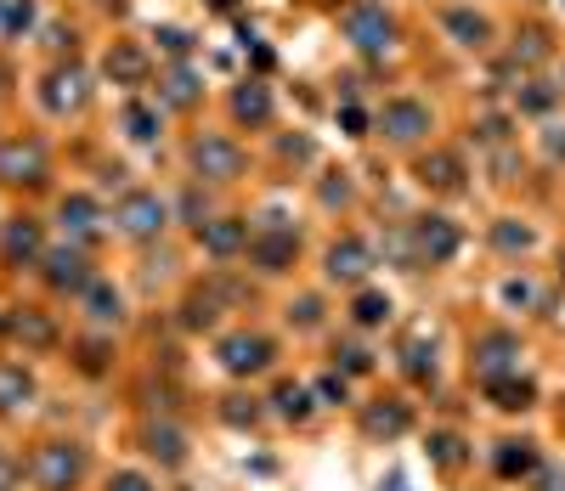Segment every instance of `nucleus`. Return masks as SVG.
<instances>
[{
	"label": "nucleus",
	"instance_id": "a211bd4d",
	"mask_svg": "<svg viewBox=\"0 0 565 491\" xmlns=\"http://www.w3.org/2000/svg\"><path fill=\"white\" fill-rule=\"evenodd\" d=\"M35 402V373L23 362H0V412H23Z\"/></svg>",
	"mask_w": 565,
	"mask_h": 491
},
{
	"label": "nucleus",
	"instance_id": "49530a36",
	"mask_svg": "<svg viewBox=\"0 0 565 491\" xmlns=\"http://www.w3.org/2000/svg\"><path fill=\"white\" fill-rule=\"evenodd\" d=\"M0 491H7V486H0Z\"/></svg>",
	"mask_w": 565,
	"mask_h": 491
},
{
	"label": "nucleus",
	"instance_id": "0eeeda50",
	"mask_svg": "<svg viewBox=\"0 0 565 491\" xmlns=\"http://www.w3.org/2000/svg\"><path fill=\"white\" fill-rule=\"evenodd\" d=\"M0 260H7V266H40L46 260V238H40L35 215H12L7 220V232H0Z\"/></svg>",
	"mask_w": 565,
	"mask_h": 491
},
{
	"label": "nucleus",
	"instance_id": "412c9836",
	"mask_svg": "<svg viewBox=\"0 0 565 491\" xmlns=\"http://www.w3.org/2000/svg\"><path fill=\"white\" fill-rule=\"evenodd\" d=\"M419 181L436 187V192H458V187H463V158H458V153H429V158H419Z\"/></svg>",
	"mask_w": 565,
	"mask_h": 491
},
{
	"label": "nucleus",
	"instance_id": "f704fd0d",
	"mask_svg": "<svg viewBox=\"0 0 565 491\" xmlns=\"http://www.w3.org/2000/svg\"><path fill=\"white\" fill-rule=\"evenodd\" d=\"M317 396H322V407H345V396H351V384H345V379H334V373H328V379H317Z\"/></svg>",
	"mask_w": 565,
	"mask_h": 491
},
{
	"label": "nucleus",
	"instance_id": "473e14b6",
	"mask_svg": "<svg viewBox=\"0 0 565 491\" xmlns=\"http://www.w3.org/2000/svg\"><path fill=\"white\" fill-rule=\"evenodd\" d=\"M402 356H408V373H413V379H429V373H436V345L424 350V339H408Z\"/></svg>",
	"mask_w": 565,
	"mask_h": 491
},
{
	"label": "nucleus",
	"instance_id": "7c9ffc66",
	"mask_svg": "<svg viewBox=\"0 0 565 491\" xmlns=\"http://www.w3.org/2000/svg\"><path fill=\"white\" fill-rule=\"evenodd\" d=\"M447 28L458 35V46H481L486 40V17H475V12H447Z\"/></svg>",
	"mask_w": 565,
	"mask_h": 491
},
{
	"label": "nucleus",
	"instance_id": "ddd939ff",
	"mask_svg": "<svg viewBox=\"0 0 565 491\" xmlns=\"http://www.w3.org/2000/svg\"><path fill=\"white\" fill-rule=\"evenodd\" d=\"M345 35H351L362 51H385V46H390V17H385V7H351V12H345Z\"/></svg>",
	"mask_w": 565,
	"mask_h": 491
},
{
	"label": "nucleus",
	"instance_id": "393cba45",
	"mask_svg": "<svg viewBox=\"0 0 565 491\" xmlns=\"http://www.w3.org/2000/svg\"><path fill=\"white\" fill-rule=\"evenodd\" d=\"M232 113H238L244 124H266V119H272V96H266V85H244L238 96H232Z\"/></svg>",
	"mask_w": 565,
	"mask_h": 491
},
{
	"label": "nucleus",
	"instance_id": "9d476101",
	"mask_svg": "<svg viewBox=\"0 0 565 491\" xmlns=\"http://www.w3.org/2000/svg\"><path fill=\"white\" fill-rule=\"evenodd\" d=\"M249 220L244 215H215V220H204L198 226V243H204L215 260H238V254H249Z\"/></svg>",
	"mask_w": 565,
	"mask_h": 491
},
{
	"label": "nucleus",
	"instance_id": "a18cd8bd",
	"mask_svg": "<svg viewBox=\"0 0 565 491\" xmlns=\"http://www.w3.org/2000/svg\"><path fill=\"white\" fill-rule=\"evenodd\" d=\"M215 7H232V0H215Z\"/></svg>",
	"mask_w": 565,
	"mask_h": 491
},
{
	"label": "nucleus",
	"instance_id": "c03bdc74",
	"mask_svg": "<svg viewBox=\"0 0 565 491\" xmlns=\"http://www.w3.org/2000/svg\"><path fill=\"white\" fill-rule=\"evenodd\" d=\"M7 327H12V316H7V311H0V334H7Z\"/></svg>",
	"mask_w": 565,
	"mask_h": 491
},
{
	"label": "nucleus",
	"instance_id": "aec40b11",
	"mask_svg": "<svg viewBox=\"0 0 565 491\" xmlns=\"http://www.w3.org/2000/svg\"><path fill=\"white\" fill-rule=\"evenodd\" d=\"M96 220H103L96 199H85V192H74V199H62V232H69L74 243H91V238H96Z\"/></svg>",
	"mask_w": 565,
	"mask_h": 491
},
{
	"label": "nucleus",
	"instance_id": "7ed1b4c3",
	"mask_svg": "<svg viewBox=\"0 0 565 491\" xmlns=\"http://www.w3.org/2000/svg\"><path fill=\"white\" fill-rule=\"evenodd\" d=\"M46 288L51 294H85V283L96 277L91 272V254L80 249V243H62V249H46Z\"/></svg>",
	"mask_w": 565,
	"mask_h": 491
},
{
	"label": "nucleus",
	"instance_id": "ea45409f",
	"mask_svg": "<svg viewBox=\"0 0 565 491\" xmlns=\"http://www.w3.org/2000/svg\"><path fill=\"white\" fill-rule=\"evenodd\" d=\"M497 243H504V249H526L531 232H526V226H520V232H515V226H497Z\"/></svg>",
	"mask_w": 565,
	"mask_h": 491
},
{
	"label": "nucleus",
	"instance_id": "39448f33",
	"mask_svg": "<svg viewBox=\"0 0 565 491\" xmlns=\"http://www.w3.org/2000/svg\"><path fill=\"white\" fill-rule=\"evenodd\" d=\"M0 181L7 187H40L46 181V147L40 142H0Z\"/></svg>",
	"mask_w": 565,
	"mask_h": 491
},
{
	"label": "nucleus",
	"instance_id": "423d86ee",
	"mask_svg": "<svg viewBox=\"0 0 565 491\" xmlns=\"http://www.w3.org/2000/svg\"><path fill=\"white\" fill-rule=\"evenodd\" d=\"M470 362H475V379H481V384L509 379V373H520V339H515V334H481Z\"/></svg>",
	"mask_w": 565,
	"mask_h": 491
},
{
	"label": "nucleus",
	"instance_id": "f3484780",
	"mask_svg": "<svg viewBox=\"0 0 565 491\" xmlns=\"http://www.w3.org/2000/svg\"><path fill=\"white\" fill-rule=\"evenodd\" d=\"M492 469H497V480H526V475H538V446H531V441H497Z\"/></svg>",
	"mask_w": 565,
	"mask_h": 491
},
{
	"label": "nucleus",
	"instance_id": "37998d69",
	"mask_svg": "<svg viewBox=\"0 0 565 491\" xmlns=\"http://www.w3.org/2000/svg\"><path fill=\"white\" fill-rule=\"evenodd\" d=\"M301 327H317V300H301Z\"/></svg>",
	"mask_w": 565,
	"mask_h": 491
},
{
	"label": "nucleus",
	"instance_id": "58836bf2",
	"mask_svg": "<svg viewBox=\"0 0 565 491\" xmlns=\"http://www.w3.org/2000/svg\"><path fill=\"white\" fill-rule=\"evenodd\" d=\"M538 491H565V469H554V464H538Z\"/></svg>",
	"mask_w": 565,
	"mask_h": 491
},
{
	"label": "nucleus",
	"instance_id": "4be33fe9",
	"mask_svg": "<svg viewBox=\"0 0 565 491\" xmlns=\"http://www.w3.org/2000/svg\"><path fill=\"white\" fill-rule=\"evenodd\" d=\"M486 396H492V407H497V412H526L531 402H538V384L520 379V373H509V379H492V384H486Z\"/></svg>",
	"mask_w": 565,
	"mask_h": 491
},
{
	"label": "nucleus",
	"instance_id": "1a4fd4ad",
	"mask_svg": "<svg viewBox=\"0 0 565 491\" xmlns=\"http://www.w3.org/2000/svg\"><path fill=\"white\" fill-rule=\"evenodd\" d=\"M192 170L210 176V181H238L244 176V153H238V142H226V136H198L192 142Z\"/></svg>",
	"mask_w": 565,
	"mask_h": 491
},
{
	"label": "nucleus",
	"instance_id": "e433bc0d",
	"mask_svg": "<svg viewBox=\"0 0 565 491\" xmlns=\"http://www.w3.org/2000/svg\"><path fill=\"white\" fill-rule=\"evenodd\" d=\"M108 491H153V480H148V475H137V469H119V475L108 480Z\"/></svg>",
	"mask_w": 565,
	"mask_h": 491
},
{
	"label": "nucleus",
	"instance_id": "b1692460",
	"mask_svg": "<svg viewBox=\"0 0 565 491\" xmlns=\"http://www.w3.org/2000/svg\"><path fill=\"white\" fill-rule=\"evenodd\" d=\"M12 334L28 339L35 350H51V345H57V327H51L46 311H17V316H12Z\"/></svg>",
	"mask_w": 565,
	"mask_h": 491
},
{
	"label": "nucleus",
	"instance_id": "4c0bfd02",
	"mask_svg": "<svg viewBox=\"0 0 565 491\" xmlns=\"http://www.w3.org/2000/svg\"><path fill=\"white\" fill-rule=\"evenodd\" d=\"M515 57H526V62H543V57H549V46H543V35H538V28H531V35H520Z\"/></svg>",
	"mask_w": 565,
	"mask_h": 491
},
{
	"label": "nucleus",
	"instance_id": "a878e982",
	"mask_svg": "<svg viewBox=\"0 0 565 491\" xmlns=\"http://www.w3.org/2000/svg\"><path fill=\"white\" fill-rule=\"evenodd\" d=\"M108 74L125 80V85H142V80H148V57H142L137 46H114V51H108Z\"/></svg>",
	"mask_w": 565,
	"mask_h": 491
},
{
	"label": "nucleus",
	"instance_id": "20e7f679",
	"mask_svg": "<svg viewBox=\"0 0 565 491\" xmlns=\"http://www.w3.org/2000/svg\"><path fill=\"white\" fill-rule=\"evenodd\" d=\"M114 220H119V232H125V238H158V232H164V220H170V209H164L158 192H130V199H119Z\"/></svg>",
	"mask_w": 565,
	"mask_h": 491
},
{
	"label": "nucleus",
	"instance_id": "c9c22d12",
	"mask_svg": "<svg viewBox=\"0 0 565 491\" xmlns=\"http://www.w3.org/2000/svg\"><path fill=\"white\" fill-rule=\"evenodd\" d=\"M334 356L345 362V373H368V368H374V356L362 350V345H345V350H334Z\"/></svg>",
	"mask_w": 565,
	"mask_h": 491
},
{
	"label": "nucleus",
	"instance_id": "bb28decb",
	"mask_svg": "<svg viewBox=\"0 0 565 491\" xmlns=\"http://www.w3.org/2000/svg\"><path fill=\"white\" fill-rule=\"evenodd\" d=\"M351 322H356V327H379V322H390V294L362 288V294H356V306H351Z\"/></svg>",
	"mask_w": 565,
	"mask_h": 491
},
{
	"label": "nucleus",
	"instance_id": "72a5a7b5",
	"mask_svg": "<svg viewBox=\"0 0 565 491\" xmlns=\"http://www.w3.org/2000/svg\"><path fill=\"white\" fill-rule=\"evenodd\" d=\"M164 96H170V103H176V108H187V103H192V96H198V80H192L187 69H176L170 80H164Z\"/></svg>",
	"mask_w": 565,
	"mask_h": 491
},
{
	"label": "nucleus",
	"instance_id": "6ab92c4d",
	"mask_svg": "<svg viewBox=\"0 0 565 491\" xmlns=\"http://www.w3.org/2000/svg\"><path fill=\"white\" fill-rule=\"evenodd\" d=\"M408 423H413V412H408L402 402H374L368 412H362V430H368V435H379V441L408 435Z\"/></svg>",
	"mask_w": 565,
	"mask_h": 491
},
{
	"label": "nucleus",
	"instance_id": "2eb2a0df",
	"mask_svg": "<svg viewBox=\"0 0 565 491\" xmlns=\"http://www.w3.org/2000/svg\"><path fill=\"white\" fill-rule=\"evenodd\" d=\"M142 452L158 457L164 469H181L187 464V435L176 430V423H148V430H142Z\"/></svg>",
	"mask_w": 565,
	"mask_h": 491
},
{
	"label": "nucleus",
	"instance_id": "4468645a",
	"mask_svg": "<svg viewBox=\"0 0 565 491\" xmlns=\"http://www.w3.org/2000/svg\"><path fill=\"white\" fill-rule=\"evenodd\" d=\"M379 130H385L390 142H419L424 130H429V108L424 103H385Z\"/></svg>",
	"mask_w": 565,
	"mask_h": 491
},
{
	"label": "nucleus",
	"instance_id": "f03ea898",
	"mask_svg": "<svg viewBox=\"0 0 565 491\" xmlns=\"http://www.w3.org/2000/svg\"><path fill=\"white\" fill-rule=\"evenodd\" d=\"M215 356H221V368L232 373V379H255V373H266L278 362V345L266 339V334H226L221 345H215Z\"/></svg>",
	"mask_w": 565,
	"mask_h": 491
},
{
	"label": "nucleus",
	"instance_id": "2f4dec72",
	"mask_svg": "<svg viewBox=\"0 0 565 491\" xmlns=\"http://www.w3.org/2000/svg\"><path fill=\"white\" fill-rule=\"evenodd\" d=\"M429 457H436L442 469H458L470 452H463V441H458V435H429Z\"/></svg>",
	"mask_w": 565,
	"mask_h": 491
},
{
	"label": "nucleus",
	"instance_id": "f257e3e1",
	"mask_svg": "<svg viewBox=\"0 0 565 491\" xmlns=\"http://www.w3.org/2000/svg\"><path fill=\"white\" fill-rule=\"evenodd\" d=\"M28 480H35L40 491H74L85 480V446H74V441L35 446V457H28Z\"/></svg>",
	"mask_w": 565,
	"mask_h": 491
},
{
	"label": "nucleus",
	"instance_id": "5701e85b",
	"mask_svg": "<svg viewBox=\"0 0 565 491\" xmlns=\"http://www.w3.org/2000/svg\"><path fill=\"white\" fill-rule=\"evenodd\" d=\"M85 103V74L80 69H57L51 80H46V108L51 113H69V108H80Z\"/></svg>",
	"mask_w": 565,
	"mask_h": 491
},
{
	"label": "nucleus",
	"instance_id": "a19ab883",
	"mask_svg": "<svg viewBox=\"0 0 565 491\" xmlns=\"http://www.w3.org/2000/svg\"><path fill=\"white\" fill-rule=\"evenodd\" d=\"M509 300H515V306H531V300H538V288H531V283H509Z\"/></svg>",
	"mask_w": 565,
	"mask_h": 491
},
{
	"label": "nucleus",
	"instance_id": "9b49d317",
	"mask_svg": "<svg viewBox=\"0 0 565 491\" xmlns=\"http://www.w3.org/2000/svg\"><path fill=\"white\" fill-rule=\"evenodd\" d=\"M328 283H345V288H356V283H368V272H374V249L362 243V238H340L334 249H328Z\"/></svg>",
	"mask_w": 565,
	"mask_h": 491
},
{
	"label": "nucleus",
	"instance_id": "c756f323",
	"mask_svg": "<svg viewBox=\"0 0 565 491\" xmlns=\"http://www.w3.org/2000/svg\"><path fill=\"white\" fill-rule=\"evenodd\" d=\"M221 418L232 423V430H255V423H260V402L255 396H226Z\"/></svg>",
	"mask_w": 565,
	"mask_h": 491
},
{
	"label": "nucleus",
	"instance_id": "dca6fc26",
	"mask_svg": "<svg viewBox=\"0 0 565 491\" xmlns=\"http://www.w3.org/2000/svg\"><path fill=\"white\" fill-rule=\"evenodd\" d=\"M80 306H85V316H91L96 327H108V322L125 316V300H119V288H114L108 277H91L85 294H80Z\"/></svg>",
	"mask_w": 565,
	"mask_h": 491
},
{
	"label": "nucleus",
	"instance_id": "c85d7f7f",
	"mask_svg": "<svg viewBox=\"0 0 565 491\" xmlns=\"http://www.w3.org/2000/svg\"><path fill=\"white\" fill-rule=\"evenodd\" d=\"M125 130H130V142H153L158 136V113L148 103H130L125 108Z\"/></svg>",
	"mask_w": 565,
	"mask_h": 491
},
{
	"label": "nucleus",
	"instance_id": "79ce46f5",
	"mask_svg": "<svg viewBox=\"0 0 565 491\" xmlns=\"http://www.w3.org/2000/svg\"><path fill=\"white\" fill-rule=\"evenodd\" d=\"M158 40H164V46H170V51H187V46H192V40L181 35V28H164V35H158Z\"/></svg>",
	"mask_w": 565,
	"mask_h": 491
},
{
	"label": "nucleus",
	"instance_id": "6e6552de",
	"mask_svg": "<svg viewBox=\"0 0 565 491\" xmlns=\"http://www.w3.org/2000/svg\"><path fill=\"white\" fill-rule=\"evenodd\" d=\"M458 226L447 220V215H424V220H413V254L424 260V266H447V260L458 254Z\"/></svg>",
	"mask_w": 565,
	"mask_h": 491
},
{
	"label": "nucleus",
	"instance_id": "f8f14e48",
	"mask_svg": "<svg viewBox=\"0 0 565 491\" xmlns=\"http://www.w3.org/2000/svg\"><path fill=\"white\" fill-rule=\"evenodd\" d=\"M294 254H301V238H294L289 226H266V232L249 238V260L260 272H289Z\"/></svg>",
	"mask_w": 565,
	"mask_h": 491
},
{
	"label": "nucleus",
	"instance_id": "cd10ccee",
	"mask_svg": "<svg viewBox=\"0 0 565 491\" xmlns=\"http://www.w3.org/2000/svg\"><path fill=\"white\" fill-rule=\"evenodd\" d=\"M272 402H278V412H283L289 423H306V418H311V390H306V384H283Z\"/></svg>",
	"mask_w": 565,
	"mask_h": 491
}]
</instances>
